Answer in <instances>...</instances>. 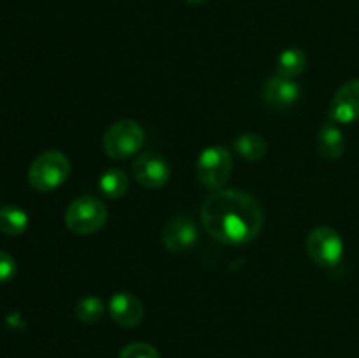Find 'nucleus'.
I'll use <instances>...</instances> for the list:
<instances>
[{
  "label": "nucleus",
  "instance_id": "0eeeda50",
  "mask_svg": "<svg viewBox=\"0 0 359 358\" xmlns=\"http://www.w3.org/2000/svg\"><path fill=\"white\" fill-rule=\"evenodd\" d=\"M133 175L144 188L156 190L167 185L170 178V165L161 154L147 151L140 154L133 164Z\"/></svg>",
  "mask_w": 359,
  "mask_h": 358
},
{
  "label": "nucleus",
  "instance_id": "7ed1b4c3",
  "mask_svg": "<svg viewBox=\"0 0 359 358\" xmlns=\"http://www.w3.org/2000/svg\"><path fill=\"white\" fill-rule=\"evenodd\" d=\"M109 211L100 199L84 195L74 200L65 213V225L72 234L91 235L107 223Z\"/></svg>",
  "mask_w": 359,
  "mask_h": 358
},
{
  "label": "nucleus",
  "instance_id": "9b49d317",
  "mask_svg": "<svg viewBox=\"0 0 359 358\" xmlns=\"http://www.w3.org/2000/svg\"><path fill=\"white\" fill-rule=\"evenodd\" d=\"M109 314L118 325L132 329L142 321L144 305L135 295L128 291H119L109 300Z\"/></svg>",
  "mask_w": 359,
  "mask_h": 358
},
{
  "label": "nucleus",
  "instance_id": "f257e3e1",
  "mask_svg": "<svg viewBox=\"0 0 359 358\" xmlns=\"http://www.w3.org/2000/svg\"><path fill=\"white\" fill-rule=\"evenodd\" d=\"M202 223L216 241L248 244L263 228V211L258 200L242 190H216L202 206Z\"/></svg>",
  "mask_w": 359,
  "mask_h": 358
},
{
  "label": "nucleus",
  "instance_id": "ddd939ff",
  "mask_svg": "<svg viewBox=\"0 0 359 358\" xmlns=\"http://www.w3.org/2000/svg\"><path fill=\"white\" fill-rule=\"evenodd\" d=\"M307 67V56L302 49L287 48L277 58V74L287 79H294L300 76Z\"/></svg>",
  "mask_w": 359,
  "mask_h": 358
},
{
  "label": "nucleus",
  "instance_id": "6e6552de",
  "mask_svg": "<svg viewBox=\"0 0 359 358\" xmlns=\"http://www.w3.org/2000/svg\"><path fill=\"white\" fill-rule=\"evenodd\" d=\"M330 119L333 123L349 125L359 119V79L344 83L333 95L330 104Z\"/></svg>",
  "mask_w": 359,
  "mask_h": 358
},
{
  "label": "nucleus",
  "instance_id": "1a4fd4ad",
  "mask_svg": "<svg viewBox=\"0 0 359 358\" xmlns=\"http://www.w3.org/2000/svg\"><path fill=\"white\" fill-rule=\"evenodd\" d=\"M196 239H198V228H196L195 221L184 214L172 218L161 232L163 246L174 253L189 249L195 244Z\"/></svg>",
  "mask_w": 359,
  "mask_h": 358
},
{
  "label": "nucleus",
  "instance_id": "4468645a",
  "mask_svg": "<svg viewBox=\"0 0 359 358\" xmlns=\"http://www.w3.org/2000/svg\"><path fill=\"white\" fill-rule=\"evenodd\" d=\"M266 147H269L266 146V140L263 139L259 133H242V135H238L237 139L233 140V150L237 151L242 158L251 161H256L259 160V158L265 157Z\"/></svg>",
  "mask_w": 359,
  "mask_h": 358
},
{
  "label": "nucleus",
  "instance_id": "9d476101",
  "mask_svg": "<svg viewBox=\"0 0 359 358\" xmlns=\"http://www.w3.org/2000/svg\"><path fill=\"white\" fill-rule=\"evenodd\" d=\"M302 90L293 79L283 76H273L263 86V98L273 109H290L300 98Z\"/></svg>",
  "mask_w": 359,
  "mask_h": 358
},
{
  "label": "nucleus",
  "instance_id": "dca6fc26",
  "mask_svg": "<svg viewBox=\"0 0 359 358\" xmlns=\"http://www.w3.org/2000/svg\"><path fill=\"white\" fill-rule=\"evenodd\" d=\"M98 188L107 199H119L128 190V178L119 168H111V171L102 174L100 181H98Z\"/></svg>",
  "mask_w": 359,
  "mask_h": 358
},
{
  "label": "nucleus",
  "instance_id": "2eb2a0df",
  "mask_svg": "<svg viewBox=\"0 0 359 358\" xmlns=\"http://www.w3.org/2000/svg\"><path fill=\"white\" fill-rule=\"evenodd\" d=\"M28 227V216L16 206L0 207V232L11 237L21 235Z\"/></svg>",
  "mask_w": 359,
  "mask_h": 358
},
{
  "label": "nucleus",
  "instance_id": "423d86ee",
  "mask_svg": "<svg viewBox=\"0 0 359 358\" xmlns=\"http://www.w3.org/2000/svg\"><path fill=\"white\" fill-rule=\"evenodd\" d=\"M307 253L321 267H335L344 256V241L332 227H318L309 234Z\"/></svg>",
  "mask_w": 359,
  "mask_h": 358
},
{
  "label": "nucleus",
  "instance_id": "aec40b11",
  "mask_svg": "<svg viewBox=\"0 0 359 358\" xmlns=\"http://www.w3.org/2000/svg\"><path fill=\"white\" fill-rule=\"evenodd\" d=\"M184 2H188L189 6H202V4L207 2V0H184Z\"/></svg>",
  "mask_w": 359,
  "mask_h": 358
},
{
  "label": "nucleus",
  "instance_id": "f03ea898",
  "mask_svg": "<svg viewBox=\"0 0 359 358\" xmlns=\"http://www.w3.org/2000/svg\"><path fill=\"white\" fill-rule=\"evenodd\" d=\"M70 161L62 151L49 150L39 154L28 168V181L39 192H53L67 181Z\"/></svg>",
  "mask_w": 359,
  "mask_h": 358
},
{
  "label": "nucleus",
  "instance_id": "f3484780",
  "mask_svg": "<svg viewBox=\"0 0 359 358\" xmlns=\"http://www.w3.org/2000/svg\"><path fill=\"white\" fill-rule=\"evenodd\" d=\"M104 309H105L104 302H102L98 297L90 295V297H84L77 302L76 316L77 319L83 323H95L102 318Z\"/></svg>",
  "mask_w": 359,
  "mask_h": 358
},
{
  "label": "nucleus",
  "instance_id": "a211bd4d",
  "mask_svg": "<svg viewBox=\"0 0 359 358\" xmlns=\"http://www.w3.org/2000/svg\"><path fill=\"white\" fill-rule=\"evenodd\" d=\"M119 358H160L156 347L147 343H132L125 346L119 353Z\"/></svg>",
  "mask_w": 359,
  "mask_h": 358
},
{
  "label": "nucleus",
  "instance_id": "6ab92c4d",
  "mask_svg": "<svg viewBox=\"0 0 359 358\" xmlns=\"http://www.w3.org/2000/svg\"><path fill=\"white\" fill-rule=\"evenodd\" d=\"M16 260H14L9 253L0 249V283H6V281L13 279V277L16 276Z\"/></svg>",
  "mask_w": 359,
  "mask_h": 358
},
{
  "label": "nucleus",
  "instance_id": "20e7f679",
  "mask_svg": "<svg viewBox=\"0 0 359 358\" xmlns=\"http://www.w3.org/2000/svg\"><path fill=\"white\" fill-rule=\"evenodd\" d=\"M195 171L196 178L205 188L219 190L230 179L233 171V158L226 147L209 146L200 153Z\"/></svg>",
  "mask_w": 359,
  "mask_h": 358
},
{
  "label": "nucleus",
  "instance_id": "f8f14e48",
  "mask_svg": "<svg viewBox=\"0 0 359 358\" xmlns=\"http://www.w3.org/2000/svg\"><path fill=\"white\" fill-rule=\"evenodd\" d=\"M318 151L328 160H337L346 151L344 133L335 123H326L318 133Z\"/></svg>",
  "mask_w": 359,
  "mask_h": 358
},
{
  "label": "nucleus",
  "instance_id": "39448f33",
  "mask_svg": "<svg viewBox=\"0 0 359 358\" xmlns=\"http://www.w3.org/2000/svg\"><path fill=\"white\" fill-rule=\"evenodd\" d=\"M144 128L133 119H119L104 133V150L114 160H125L142 147Z\"/></svg>",
  "mask_w": 359,
  "mask_h": 358
}]
</instances>
